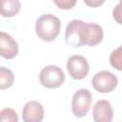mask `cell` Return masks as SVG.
<instances>
[{"mask_svg":"<svg viewBox=\"0 0 122 122\" xmlns=\"http://www.w3.org/2000/svg\"><path fill=\"white\" fill-rule=\"evenodd\" d=\"M103 35V29L99 25L73 19L67 25L65 40L72 48H80L83 45L93 47L102 41Z\"/></svg>","mask_w":122,"mask_h":122,"instance_id":"1","label":"cell"},{"mask_svg":"<svg viewBox=\"0 0 122 122\" xmlns=\"http://www.w3.org/2000/svg\"><path fill=\"white\" fill-rule=\"evenodd\" d=\"M14 75L11 70L6 67H0V90H7L12 86Z\"/></svg>","mask_w":122,"mask_h":122,"instance_id":"11","label":"cell"},{"mask_svg":"<svg viewBox=\"0 0 122 122\" xmlns=\"http://www.w3.org/2000/svg\"><path fill=\"white\" fill-rule=\"evenodd\" d=\"M22 118L25 122H40L44 118V108L38 101H29L22 111Z\"/></svg>","mask_w":122,"mask_h":122,"instance_id":"8","label":"cell"},{"mask_svg":"<svg viewBox=\"0 0 122 122\" xmlns=\"http://www.w3.org/2000/svg\"><path fill=\"white\" fill-rule=\"evenodd\" d=\"M85 4L89 7H92V8H96V7H99L101 6L105 0H84Z\"/></svg>","mask_w":122,"mask_h":122,"instance_id":"15","label":"cell"},{"mask_svg":"<svg viewBox=\"0 0 122 122\" xmlns=\"http://www.w3.org/2000/svg\"><path fill=\"white\" fill-rule=\"evenodd\" d=\"M89 63L82 55H71L67 61V71L70 76L75 80L85 78L89 73Z\"/></svg>","mask_w":122,"mask_h":122,"instance_id":"6","label":"cell"},{"mask_svg":"<svg viewBox=\"0 0 122 122\" xmlns=\"http://www.w3.org/2000/svg\"><path fill=\"white\" fill-rule=\"evenodd\" d=\"M53 2L61 10H71L75 6L77 0H53Z\"/></svg>","mask_w":122,"mask_h":122,"instance_id":"14","label":"cell"},{"mask_svg":"<svg viewBox=\"0 0 122 122\" xmlns=\"http://www.w3.org/2000/svg\"><path fill=\"white\" fill-rule=\"evenodd\" d=\"M17 42L7 32L0 31V55L6 59H13L18 54Z\"/></svg>","mask_w":122,"mask_h":122,"instance_id":"7","label":"cell"},{"mask_svg":"<svg viewBox=\"0 0 122 122\" xmlns=\"http://www.w3.org/2000/svg\"><path fill=\"white\" fill-rule=\"evenodd\" d=\"M110 63L114 69H116L117 71H121V47H118L111 53Z\"/></svg>","mask_w":122,"mask_h":122,"instance_id":"13","label":"cell"},{"mask_svg":"<svg viewBox=\"0 0 122 122\" xmlns=\"http://www.w3.org/2000/svg\"><path fill=\"white\" fill-rule=\"evenodd\" d=\"M92 87L95 91L101 93H108L112 92L118 84V78L112 72L108 71H101L94 74L92 80Z\"/></svg>","mask_w":122,"mask_h":122,"instance_id":"5","label":"cell"},{"mask_svg":"<svg viewBox=\"0 0 122 122\" xmlns=\"http://www.w3.org/2000/svg\"><path fill=\"white\" fill-rule=\"evenodd\" d=\"M93 120L95 122H111L113 117V111L108 100H98L92 109Z\"/></svg>","mask_w":122,"mask_h":122,"instance_id":"9","label":"cell"},{"mask_svg":"<svg viewBox=\"0 0 122 122\" xmlns=\"http://www.w3.org/2000/svg\"><path fill=\"white\" fill-rule=\"evenodd\" d=\"M61 23L58 17L48 13L41 15L35 23V31L40 39L43 41L54 40L60 32Z\"/></svg>","mask_w":122,"mask_h":122,"instance_id":"2","label":"cell"},{"mask_svg":"<svg viewBox=\"0 0 122 122\" xmlns=\"http://www.w3.org/2000/svg\"><path fill=\"white\" fill-rule=\"evenodd\" d=\"M5 121V122H17L18 121V116L16 112L13 109L10 108H6L0 111V122Z\"/></svg>","mask_w":122,"mask_h":122,"instance_id":"12","label":"cell"},{"mask_svg":"<svg viewBox=\"0 0 122 122\" xmlns=\"http://www.w3.org/2000/svg\"><path fill=\"white\" fill-rule=\"evenodd\" d=\"M21 9L19 0H0V15L3 17H13Z\"/></svg>","mask_w":122,"mask_h":122,"instance_id":"10","label":"cell"},{"mask_svg":"<svg viewBox=\"0 0 122 122\" xmlns=\"http://www.w3.org/2000/svg\"><path fill=\"white\" fill-rule=\"evenodd\" d=\"M39 81L42 86L48 89H56L64 83L65 74L58 66L49 65L41 70Z\"/></svg>","mask_w":122,"mask_h":122,"instance_id":"3","label":"cell"},{"mask_svg":"<svg viewBox=\"0 0 122 122\" xmlns=\"http://www.w3.org/2000/svg\"><path fill=\"white\" fill-rule=\"evenodd\" d=\"M92 102V95L88 89H79L72 96L71 111L76 117H84L88 114Z\"/></svg>","mask_w":122,"mask_h":122,"instance_id":"4","label":"cell"}]
</instances>
